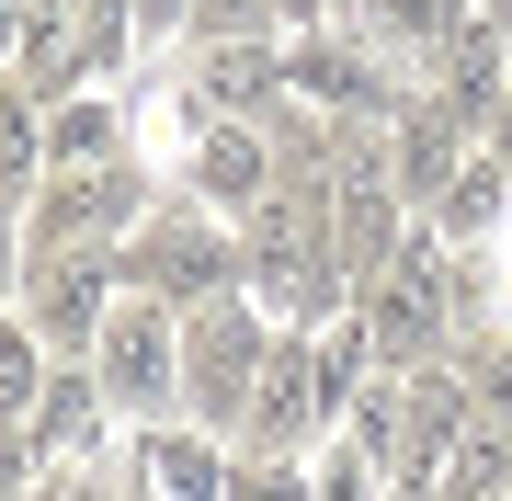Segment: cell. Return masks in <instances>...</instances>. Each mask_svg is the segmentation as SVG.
I'll return each mask as SVG.
<instances>
[{"mask_svg": "<svg viewBox=\"0 0 512 501\" xmlns=\"http://www.w3.org/2000/svg\"><path fill=\"white\" fill-rule=\"evenodd\" d=\"M285 319H262V297L239 285V297H205L183 308V410L171 422H205V433H251V399H262V365H274Z\"/></svg>", "mask_w": 512, "mask_h": 501, "instance_id": "cell-1", "label": "cell"}, {"mask_svg": "<svg viewBox=\"0 0 512 501\" xmlns=\"http://www.w3.org/2000/svg\"><path fill=\"white\" fill-rule=\"evenodd\" d=\"M126 285H137V297H171V308L239 297V285H251V240H239V228H228L205 194L148 205V217H137V240H126Z\"/></svg>", "mask_w": 512, "mask_h": 501, "instance_id": "cell-2", "label": "cell"}, {"mask_svg": "<svg viewBox=\"0 0 512 501\" xmlns=\"http://www.w3.org/2000/svg\"><path fill=\"white\" fill-rule=\"evenodd\" d=\"M444 251H456L444 228H410V240H399V262H387L365 297H353V319H365V342H376V376L456 353L444 331H456V297H467V285H456V262H444Z\"/></svg>", "mask_w": 512, "mask_h": 501, "instance_id": "cell-3", "label": "cell"}, {"mask_svg": "<svg viewBox=\"0 0 512 501\" xmlns=\"http://www.w3.org/2000/svg\"><path fill=\"white\" fill-rule=\"evenodd\" d=\"M92 376H103V399H114V422H171L183 410V308L171 297H114V319H103V342H92Z\"/></svg>", "mask_w": 512, "mask_h": 501, "instance_id": "cell-4", "label": "cell"}, {"mask_svg": "<svg viewBox=\"0 0 512 501\" xmlns=\"http://www.w3.org/2000/svg\"><path fill=\"white\" fill-rule=\"evenodd\" d=\"M148 217V171L137 160H92V171H46L23 194V251H126Z\"/></svg>", "mask_w": 512, "mask_h": 501, "instance_id": "cell-5", "label": "cell"}, {"mask_svg": "<svg viewBox=\"0 0 512 501\" xmlns=\"http://www.w3.org/2000/svg\"><path fill=\"white\" fill-rule=\"evenodd\" d=\"M114 297H126V251H23V274H12V308L35 319V342L69 353V365H92Z\"/></svg>", "mask_w": 512, "mask_h": 501, "instance_id": "cell-6", "label": "cell"}, {"mask_svg": "<svg viewBox=\"0 0 512 501\" xmlns=\"http://www.w3.org/2000/svg\"><path fill=\"white\" fill-rule=\"evenodd\" d=\"M274 183H285V160H274V126H262V114H205V126H194L183 194H205L217 217H251Z\"/></svg>", "mask_w": 512, "mask_h": 501, "instance_id": "cell-7", "label": "cell"}, {"mask_svg": "<svg viewBox=\"0 0 512 501\" xmlns=\"http://www.w3.org/2000/svg\"><path fill=\"white\" fill-rule=\"evenodd\" d=\"M285 92H296V80H285V35H205V46H183L194 126H205V114H274Z\"/></svg>", "mask_w": 512, "mask_h": 501, "instance_id": "cell-8", "label": "cell"}, {"mask_svg": "<svg viewBox=\"0 0 512 501\" xmlns=\"http://www.w3.org/2000/svg\"><path fill=\"white\" fill-rule=\"evenodd\" d=\"M103 422H114L103 376L57 353V365H46V388H35V410H23L12 433H23V456H35L46 479H69V467H92V456H103Z\"/></svg>", "mask_w": 512, "mask_h": 501, "instance_id": "cell-9", "label": "cell"}, {"mask_svg": "<svg viewBox=\"0 0 512 501\" xmlns=\"http://www.w3.org/2000/svg\"><path fill=\"white\" fill-rule=\"evenodd\" d=\"M467 149H478V126H467L444 92H410L399 114H387V171H399V194L421 205V217L444 205V183L467 171Z\"/></svg>", "mask_w": 512, "mask_h": 501, "instance_id": "cell-10", "label": "cell"}, {"mask_svg": "<svg viewBox=\"0 0 512 501\" xmlns=\"http://www.w3.org/2000/svg\"><path fill=\"white\" fill-rule=\"evenodd\" d=\"M228 467H239V445L205 433V422H148L137 433V479L160 501H228Z\"/></svg>", "mask_w": 512, "mask_h": 501, "instance_id": "cell-11", "label": "cell"}, {"mask_svg": "<svg viewBox=\"0 0 512 501\" xmlns=\"http://www.w3.org/2000/svg\"><path fill=\"white\" fill-rule=\"evenodd\" d=\"M92 160H126V114H114L103 92L46 103V171H92Z\"/></svg>", "mask_w": 512, "mask_h": 501, "instance_id": "cell-12", "label": "cell"}, {"mask_svg": "<svg viewBox=\"0 0 512 501\" xmlns=\"http://www.w3.org/2000/svg\"><path fill=\"white\" fill-rule=\"evenodd\" d=\"M501 194H512V160L490 149V137H478V149H467V171L444 183V205H433L421 228H444V240H478V228L501 217Z\"/></svg>", "mask_w": 512, "mask_h": 501, "instance_id": "cell-13", "label": "cell"}, {"mask_svg": "<svg viewBox=\"0 0 512 501\" xmlns=\"http://www.w3.org/2000/svg\"><path fill=\"white\" fill-rule=\"evenodd\" d=\"M308 490H319V501H387V445H376L365 422H342V433L308 456Z\"/></svg>", "mask_w": 512, "mask_h": 501, "instance_id": "cell-14", "label": "cell"}, {"mask_svg": "<svg viewBox=\"0 0 512 501\" xmlns=\"http://www.w3.org/2000/svg\"><path fill=\"white\" fill-rule=\"evenodd\" d=\"M0 183L12 194L46 183V92H23L12 69H0Z\"/></svg>", "mask_w": 512, "mask_h": 501, "instance_id": "cell-15", "label": "cell"}, {"mask_svg": "<svg viewBox=\"0 0 512 501\" xmlns=\"http://www.w3.org/2000/svg\"><path fill=\"white\" fill-rule=\"evenodd\" d=\"M228 501H319L308 490V456H239L228 467Z\"/></svg>", "mask_w": 512, "mask_h": 501, "instance_id": "cell-16", "label": "cell"}, {"mask_svg": "<svg viewBox=\"0 0 512 501\" xmlns=\"http://www.w3.org/2000/svg\"><path fill=\"white\" fill-rule=\"evenodd\" d=\"M205 0H137V35H194Z\"/></svg>", "mask_w": 512, "mask_h": 501, "instance_id": "cell-17", "label": "cell"}, {"mask_svg": "<svg viewBox=\"0 0 512 501\" xmlns=\"http://www.w3.org/2000/svg\"><path fill=\"white\" fill-rule=\"evenodd\" d=\"M490 23H501V57H512V0H501V12H490Z\"/></svg>", "mask_w": 512, "mask_h": 501, "instance_id": "cell-18", "label": "cell"}, {"mask_svg": "<svg viewBox=\"0 0 512 501\" xmlns=\"http://www.w3.org/2000/svg\"><path fill=\"white\" fill-rule=\"evenodd\" d=\"M330 12H342V0H330Z\"/></svg>", "mask_w": 512, "mask_h": 501, "instance_id": "cell-19", "label": "cell"}, {"mask_svg": "<svg viewBox=\"0 0 512 501\" xmlns=\"http://www.w3.org/2000/svg\"><path fill=\"white\" fill-rule=\"evenodd\" d=\"M501 501H512V490H501Z\"/></svg>", "mask_w": 512, "mask_h": 501, "instance_id": "cell-20", "label": "cell"}]
</instances>
